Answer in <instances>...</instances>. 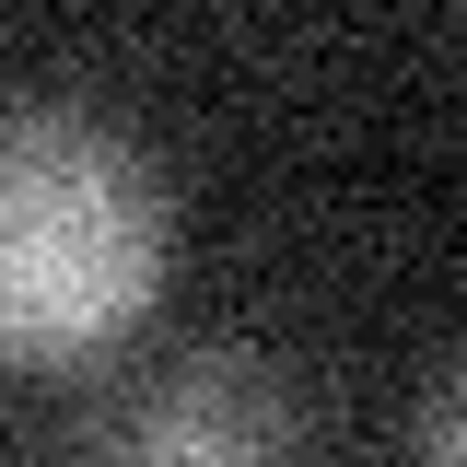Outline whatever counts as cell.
I'll return each mask as SVG.
<instances>
[{"instance_id":"obj_1","label":"cell","mask_w":467,"mask_h":467,"mask_svg":"<svg viewBox=\"0 0 467 467\" xmlns=\"http://www.w3.org/2000/svg\"><path fill=\"white\" fill-rule=\"evenodd\" d=\"M164 281L152 164L70 106L0 117V362H82Z\"/></svg>"},{"instance_id":"obj_2","label":"cell","mask_w":467,"mask_h":467,"mask_svg":"<svg viewBox=\"0 0 467 467\" xmlns=\"http://www.w3.org/2000/svg\"><path fill=\"white\" fill-rule=\"evenodd\" d=\"M292 456V398L269 362L245 350H199L140 398L117 467H281Z\"/></svg>"},{"instance_id":"obj_3","label":"cell","mask_w":467,"mask_h":467,"mask_svg":"<svg viewBox=\"0 0 467 467\" xmlns=\"http://www.w3.org/2000/svg\"><path fill=\"white\" fill-rule=\"evenodd\" d=\"M409 444H420V467H467V386H456V374H444V386L420 398Z\"/></svg>"}]
</instances>
